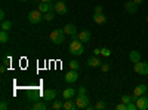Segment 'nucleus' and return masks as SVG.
<instances>
[{
	"label": "nucleus",
	"mask_w": 148,
	"mask_h": 110,
	"mask_svg": "<svg viewBox=\"0 0 148 110\" xmlns=\"http://www.w3.org/2000/svg\"><path fill=\"white\" fill-rule=\"evenodd\" d=\"M68 51L73 55H82L84 52L83 42L79 40V36H76V34L71 36V42H70V46H68Z\"/></svg>",
	"instance_id": "f257e3e1"
},
{
	"label": "nucleus",
	"mask_w": 148,
	"mask_h": 110,
	"mask_svg": "<svg viewBox=\"0 0 148 110\" xmlns=\"http://www.w3.org/2000/svg\"><path fill=\"white\" fill-rule=\"evenodd\" d=\"M49 39H51V42L55 43V45L64 43V40H65V31H64V28L62 30H61V28L53 30L51 34H49Z\"/></svg>",
	"instance_id": "f03ea898"
},
{
	"label": "nucleus",
	"mask_w": 148,
	"mask_h": 110,
	"mask_svg": "<svg viewBox=\"0 0 148 110\" xmlns=\"http://www.w3.org/2000/svg\"><path fill=\"white\" fill-rule=\"evenodd\" d=\"M90 103V98L88 97V94H79L77 98H76V104H77V109H86Z\"/></svg>",
	"instance_id": "7ed1b4c3"
},
{
	"label": "nucleus",
	"mask_w": 148,
	"mask_h": 110,
	"mask_svg": "<svg viewBox=\"0 0 148 110\" xmlns=\"http://www.w3.org/2000/svg\"><path fill=\"white\" fill-rule=\"evenodd\" d=\"M28 21L31 24H39V22L43 21V14H42L39 9H37V10H31L30 14H28Z\"/></svg>",
	"instance_id": "20e7f679"
},
{
	"label": "nucleus",
	"mask_w": 148,
	"mask_h": 110,
	"mask_svg": "<svg viewBox=\"0 0 148 110\" xmlns=\"http://www.w3.org/2000/svg\"><path fill=\"white\" fill-rule=\"evenodd\" d=\"M133 70L136 71V73H139V75L145 76V75H148V63H142V61H138V63H135Z\"/></svg>",
	"instance_id": "39448f33"
},
{
	"label": "nucleus",
	"mask_w": 148,
	"mask_h": 110,
	"mask_svg": "<svg viewBox=\"0 0 148 110\" xmlns=\"http://www.w3.org/2000/svg\"><path fill=\"white\" fill-rule=\"evenodd\" d=\"M53 10L58 15H62V17L68 14V8H67L65 2H56V5H53Z\"/></svg>",
	"instance_id": "423d86ee"
},
{
	"label": "nucleus",
	"mask_w": 148,
	"mask_h": 110,
	"mask_svg": "<svg viewBox=\"0 0 148 110\" xmlns=\"http://www.w3.org/2000/svg\"><path fill=\"white\" fill-rule=\"evenodd\" d=\"M135 103H136V106H138L139 110H148V97L145 94L141 95V97H138V100L135 101Z\"/></svg>",
	"instance_id": "0eeeda50"
},
{
	"label": "nucleus",
	"mask_w": 148,
	"mask_h": 110,
	"mask_svg": "<svg viewBox=\"0 0 148 110\" xmlns=\"http://www.w3.org/2000/svg\"><path fill=\"white\" fill-rule=\"evenodd\" d=\"M77 79H79V71L70 68V70L67 71V75H65V82H68V83H74V82H77Z\"/></svg>",
	"instance_id": "6e6552de"
},
{
	"label": "nucleus",
	"mask_w": 148,
	"mask_h": 110,
	"mask_svg": "<svg viewBox=\"0 0 148 110\" xmlns=\"http://www.w3.org/2000/svg\"><path fill=\"white\" fill-rule=\"evenodd\" d=\"M125 9H126V12L127 14H130V15H135L136 14V10H138V5L133 2V0H127V2L125 3Z\"/></svg>",
	"instance_id": "1a4fd4ad"
},
{
	"label": "nucleus",
	"mask_w": 148,
	"mask_h": 110,
	"mask_svg": "<svg viewBox=\"0 0 148 110\" xmlns=\"http://www.w3.org/2000/svg\"><path fill=\"white\" fill-rule=\"evenodd\" d=\"M43 98H45V101H53V100H56V91L52 89V88L46 89L43 92Z\"/></svg>",
	"instance_id": "9d476101"
},
{
	"label": "nucleus",
	"mask_w": 148,
	"mask_h": 110,
	"mask_svg": "<svg viewBox=\"0 0 148 110\" xmlns=\"http://www.w3.org/2000/svg\"><path fill=\"white\" fill-rule=\"evenodd\" d=\"M101 64H102V61H101V58H98V55L88 58V66H90V67H101Z\"/></svg>",
	"instance_id": "9b49d317"
},
{
	"label": "nucleus",
	"mask_w": 148,
	"mask_h": 110,
	"mask_svg": "<svg viewBox=\"0 0 148 110\" xmlns=\"http://www.w3.org/2000/svg\"><path fill=\"white\" fill-rule=\"evenodd\" d=\"M90 31L89 30H83V31H80L79 33V40H82L83 43H88L89 40H90Z\"/></svg>",
	"instance_id": "f8f14e48"
},
{
	"label": "nucleus",
	"mask_w": 148,
	"mask_h": 110,
	"mask_svg": "<svg viewBox=\"0 0 148 110\" xmlns=\"http://www.w3.org/2000/svg\"><path fill=\"white\" fill-rule=\"evenodd\" d=\"M144 94H147V86H145L144 83L138 85V86L133 89V95H136V97H141V95H144Z\"/></svg>",
	"instance_id": "ddd939ff"
},
{
	"label": "nucleus",
	"mask_w": 148,
	"mask_h": 110,
	"mask_svg": "<svg viewBox=\"0 0 148 110\" xmlns=\"http://www.w3.org/2000/svg\"><path fill=\"white\" fill-rule=\"evenodd\" d=\"M129 59L132 61L133 64H135V63H138V61H141V52H138V51H132V52H129Z\"/></svg>",
	"instance_id": "4468645a"
},
{
	"label": "nucleus",
	"mask_w": 148,
	"mask_h": 110,
	"mask_svg": "<svg viewBox=\"0 0 148 110\" xmlns=\"http://www.w3.org/2000/svg\"><path fill=\"white\" fill-rule=\"evenodd\" d=\"M64 31H65V34H70V36H74V34L77 33L76 26H74V24H67V26L64 27Z\"/></svg>",
	"instance_id": "2eb2a0df"
},
{
	"label": "nucleus",
	"mask_w": 148,
	"mask_h": 110,
	"mask_svg": "<svg viewBox=\"0 0 148 110\" xmlns=\"http://www.w3.org/2000/svg\"><path fill=\"white\" fill-rule=\"evenodd\" d=\"M37 9H39L42 14H46V12H49V10H53L51 5H49V3H45V2H42L39 6H37Z\"/></svg>",
	"instance_id": "dca6fc26"
},
{
	"label": "nucleus",
	"mask_w": 148,
	"mask_h": 110,
	"mask_svg": "<svg viewBox=\"0 0 148 110\" xmlns=\"http://www.w3.org/2000/svg\"><path fill=\"white\" fill-rule=\"evenodd\" d=\"M93 21H95L96 24H105V22H107V17H105L104 14H95V15H93Z\"/></svg>",
	"instance_id": "f3484780"
},
{
	"label": "nucleus",
	"mask_w": 148,
	"mask_h": 110,
	"mask_svg": "<svg viewBox=\"0 0 148 110\" xmlns=\"http://www.w3.org/2000/svg\"><path fill=\"white\" fill-rule=\"evenodd\" d=\"M65 110H74V109H77V104L74 103L71 98H68V100H65V103H64V106H62Z\"/></svg>",
	"instance_id": "a211bd4d"
},
{
	"label": "nucleus",
	"mask_w": 148,
	"mask_h": 110,
	"mask_svg": "<svg viewBox=\"0 0 148 110\" xmlns=\"http://www.w3.org/2000/svg\"><path fill=\"white\" fill-rule=\"evenodd\" d=\"M74 94H76V91H74L73 88H67V89H64L62 97H64V100H68V98H73Z\"/></svg>",
	"instance_id": "6ab92c4d"
},
{
	"label": "nucleus",
	"mask_w": 148,
	"mask_h": 110,
	"mask_svg": "<svg viewBox=\"0 0 148 110\" xmlns=\"http://www.w3.org/2000/svg\"><path fill=\"white\" fill-rule=\"evenodd\" d=\"M47 106H46V101H36L33 104V110H46Z\"/></svg>",
	"instance_id": "aec40b11"
},
{
	"label": "nucleus",
	"mask_w": 148,
	"mask_h": 110,
	"mask_svg": "<svg viewBox=\"0 0 148 110\" xmlns=\"http://www.w3.org/2000/svg\"><path fill=\"white\" fill-rule=\"evenodd\" d=\"M55 14H56L55 10H49V12H46V14H43V19L45 21H52L55 18Z\"/></svg>",
	"instance_id": "412c9836"
},
{
	"label": "nucleus",
	"mask_w": 148,
	"mask_h": 110,
	"mask_svg": "<svg viewBox=\"0 0 148 110\" xmlns=\"http://www.w3.org/2000/svg\"><path fill=\"white\" fill-rule=\"evenodd\" d=\"M8 40H9L8 31H6V30H2V31H0V42H2V43H6Z\"/></svg>",
	"instance_id": "4be33fe9"
},
{
	"label": "nucleus",
	"mask_w": 148,
	"mask_h": 110,
	"mask_svg": "<svg viewBox=\"0 0 148 110\" xmlns=\"http://www.w3.org/2000/svg\"><path fill=\"white\" fill-rule=\"evenodd\" d=\"M68 67L71 68V70H79V67H80V63L77 59H71L70 63H68Z\"/></svg>",
	"instance_id": "5701e85b"
},
{
	"label": "nucleus",
	"mask_w": 148,
	"mask_h": 110,
	"mask_svg": "<svg viewBox=\"0 0 148 110\" xmlns=\"http://www.w3.org/2000/svg\"><path fill=\"white\" fill-rule=\"evenodd\" d=\"M0 28H2V30H6V31H9L10 28H12V22L10 21H2V26H0Z\"/></svg>",
	"instance_id": "b1692460"
},
{
	"label": "nucleus",
	"mask_w": 148,
	"mask_h": 110,
	"mask_svg": "<svg viewBox=\"0 0 148 110\" xmlns=\"http://www.w3.org/2000/svg\"><path fill=\"white\" fill-rule=\"evenodd\" d=\"M105 107H107V104H105L104 101H98V103L95 104V109H96V110H104Z\"/></svg>",
	"instance_id": "393cba45"
},
{
	"label": "nucleus",
	"mask_w": 148,
	"mask_h": 110,
	"mask_svg": "<svg viewBox=\"0 0 148 110\" xmlns=\"http://www.w3.org/2000/svg\"><path fill=\"white\" fill-rule=\"evenodd\" d=\"M62 106H64L62 103H61V101H58V100H56V101H53V104H52V109H53V110H59V109L62 107Z\"/></svg>",
	"instance_id": "a878e982"
},
{
	"label": "nucleus",
	"mask_w": 148,
	"mask_h": 110,
	"mask_svg": "<svg viewBox=\"0 0 148 110\" xmlns=\"http://www.w3.org/2000/svg\"><path fill=\"white\" fill-rule=\"evenodd\" d=\"M130 101H132V95H123V97H121V103L127 104V103H130Z\"/></svg>",
	"instance_id": "bb28decb"
},
{
	"label": "nucleus",
	"mask_w": 148,
	"mask_h": 110,
	"mask_svg": "<svg viewBox=\"0 0 148 110\" xmlns=\"http://www.w3.org/2000/svg\"><path fill=\"white\" fill-rule=\"evenodd\" d=\"M101 55L102 57H110L111 55V51L108 49V48H102V49H101Z\"/></svg>",
	"instance_id": "cd10ccee"
},
{
	"label": "nucleus",
	"mask_w": 148,
	"mask_h": 110,
	"mask_svg": "<svg viewBox=\"0 0 148 110\" xmlns=\"http://www.w3.org/2000/svg\"><path fill=\"white\" fill-rule=\"evenodd\" d=\"M136 109H138V106H136V103H135V101L127 103V110H136Z\"/></svg>",
	"instance_id": "c85d7f7f"
},
{
	"label": "nucleus",
	"mask_w": 148,
	"mask_h": 110,
	"mask_svg": "<svg viewBox=\"0 0 148 110\" xmlns=\"http://www.w3.org/2000/svg\"><path fill=\"white\" fill-rule=\"evenodd\" d=\"M116 109H117V110H127V104L120 103V104H117V106H116Z\"/></svg>",
	"instance_id": "c756f323"
},
{
	"label": "nucleus",
	"mask_w": 148,
	"mask_h": 110,
	"mask_svg": "<svg viewBox=\"0 0 148 110\" xmlns=\"http://www.w3.org/2000/svg\"><path fill=\"white\" fill-rule=\"evenodd\" d=\"M101 70H102L104 73H107V71L110 70V64H104V63H102V64H101Z\"/></svg>",
	"instance_id": "7c9ffc66"
},
{
	"label": "nucleus",
	"mask_w": 148,
	"mask_h": 110,
	"mask_svg": "<svg viewBox=\"0 0 148 110\" xmlns=\"http://www.w3.org/2000/svg\"><path fill=\"white\" fill-rule=\"evenodd\" d=\"M37 100V95L36 94H30L28 95V101H36Z\"/></svg>",
	"instance_id": "2f4dec72"
},
{
	"label": "nucleus",
	"mask_w": 148,
	"mask_h": 110,
	"mask_svg": "<svg viewBox=\"0 0 148 110\" xmlns=\"http://www.w3.org/2000/svg\"><path fill=\"white\" fill-rule=\"evenodd\" d=\"M95 14H102V6H95Z\"/></svg>",
	"instance_id": "473e14b6"
},
{
	"label": "nucleus",
	"mask_w": 148,
	"mask_h": 110,
	"mask_svg": "<svg viewBox=\"0 0 148 110\" xmlns=\"http://www.w3.org/2000/svg\"><path fill=\"white\" fill-rule=\"evenodd\" d=\"M9 106H8V103L6 101H2V104H0V109H2V110H6Z\"/></svg>",
	"instance_id": "72a5a7b5"
},
{
	"label": "nucleus",
	"mask_w": 148,
	"mask_h": 110,
	"mask_svg": "<svg viewBox=\"0 0 148 110\" xmlns=\"http://www.w3.org/2000/svg\"><path fill=\"white\" fill-rule=\"evenodd\" d=\"M5 17H6L5 10H0V19H2V21H5Z\"/></svg>",
	"instance_id": "f704fd0d"
},
{
	"label": "nucleus",
	"mask_w": 148,
	"mask_h": 110,
	"mask_svg": "<svg viewBox=\"0 0 148 110\" xmlns=\"http://www.w3.org/2000/svg\"><path fill=\"white\" fill-rule=\"evenodd\" d=\"M93 55H101V49H98V48H95V49H93Z\"/></svg>",
	"instance_id": "c9c22d12"
},
{
	"label": "nucleus",
	"mask_w": 148,
	"mask_h": 110,
	"mask_svg": "<svg viewBox=\"0 0 148 110\" xmlns=\"http://www.w3.org/2000/svg\"><path fill=\"white\" fill-rule=\"evenodd\" d=\"M79 94H86V88L84 86H80L79 88Z\"/></svg>",
	"instance_id": "e433bc0d"
},
{
	"label": "nucleus",
	"mask_w": 148,
	"mask_h": 110,
	"mask_svg": "<svg viewBox=\"0 0 148 110\" xmlns=\"http://www.w3.org/2000/svg\"><path fill=\"white\" fill-rule=\"evenodd\" d=\"M40 2H45V3H52V2H55V0H40Z\"/></svg>",
	"instance_id": "4c0bfd02"
},
{
	"label": "nucleus",
	"mask_w": 148,
	"mask_h": 110,
	"mask_svg": "<svg viewBox=\"0 0 148 110\" xmlns=\"http://www.w3.org/2000/svg\"><path fill=\"white\" fill-rule=\"evenodd\" d=\"M133 2H135V3H136V5H141V3L144 2V0H133Z\"/></svg>",
	"instance_id": "58836bf2"
},
{
	"label": "nucleus",
	"mask_w": 148,
	"mask_h": 110,
	"mask_svg": "<svg viewBox=\"0 0 148 110\" xmlns=\"http://www.w3.org/2000/svg\"><path fill=\"white\" fill-rule=\"evenodd\" d=\"M5 64H10V58H5Z\"/></svg>",
	"instance_id": "ea45409f"
},
{
	"label": "nucleus",
	"mask_w": 148,
	"mask_h": 110,
	"mask_svg": "<svg viewBox=\"0 0 148 110\" xmlns=\"http://www.w3.org/2000/svg\"><path fill=\"white\" fill-rule=\"evenodd\" d=\"M5 70H6V67H5V66H0V71H2V73H3Z\"/></svg>",
	"instance_id": "a19ab883"
},
{
	"label": "nucleus",
	"mask_w": 148,
	"mask_h": 110,
	"mask_svg": "<svg viewBox=\"0 0 148 110\" xmlns=\"http://www.w3.org/2000/svg\"><path fill=\"white\" fill-rule=\"evenodd\" d=\"M56 2H65V0H56Z\"/></svg>",
	"instance_id": "79ce46f5"
},
{
	"label": "nucleus",
	"mask_w": 148,
	"mask_h": 110,
	"mask_svg": "<svg viewBox=\"0 0 148 110\" xmlns=\"http://www.w3.org/2000/svg\"><path fill=\"white\" fill-rule=\"evenodd\" d=\"M147 22H148V17H147Z\"/></svg>",
	"instance_id": "37998d69"
},
{
	"label": "nucleus",
	"mask_w": 148,
	"mask_h": 110,
	"mask_svg": "<svg viewBox=\"0 0 148 110\" xmlns=\"http://www.w3.org/2000/svg\"><path fill=\"white\" fill-rule=\"evenodd\" d=\"M22 2H27V0H22Z\"/></svg>",
	"instance_id": "c03bdc74"
}]
</instances>
